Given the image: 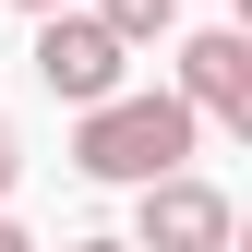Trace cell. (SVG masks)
Segmentation results:
<instances>
[{"label":"cell","mask_w":252,"mask_h":252,"mask_svg":"<svg viewBox=\"0 0 252 252\" xmlns=\"http://www.w3.org/2000/svg\"><path fill=\"white\" fill-rule=\"evenodd\" d=\"M192 144H204V120L180 108L168 84H120V96L72 108V168H84V180H120V192L192 168Z\"/></svg>","instance_id":"1"},{"label":"cell","mask_w":252,"mask_h":252,"mask_svg":"<svg viewBox=\"0 0 252 252\" xmlns=\"http://www.w3.org/2000/svg\"><path fill=\"white\" fill-rule=\"evenodd\" d=\"M168 96L204 120V132H252V36L240 24H192L168 60Z\"/></svg>","instance_id":"2"},{"label":"cell","mask_w":252,"mask_h":252,"mask_svg":"<svg viewBox=\"0 0 252 252\" xmlns=\"http://www.w3.org/2000/svg\"><path fill=\"white\" fill-rule=\"evenodd\" d=\"M228 240H240V204L204 168H168L132 192V252H228Z\"/></svg>","instance_id":"3"},{"label":"cell","mask_w":252,"mask_h":252,"mask_svg":"<svg viewBox=\"0 0 252 252\" xmlns=\"http://www.w3.org/2000/svg\"><path fill=\"white\" fill-rule=\"evenodd\" d=\"M120 60H132V48H120L108 24L84 12V0L36 12V84H48L60 108H96V96H120Z\"/></svg>","instance_id":"4"},{"label":"cell","mask_w":252,"mask_h":252,"mask_svg":"<svg viewBox=\"0 0 252 252\" xmlns=\"http://www.w3.org/2000/svg\"><path fill=\"white\" fill-rule=\"evenodd\" d=\"M84 12H96L120 48H144V36H168V24H180V0H84Z\"/></svg>","instance_id":"5"},{"label":"cell","mask_w":252,"mask_h":252,"mask_svg":"<svg viewBox=\"0 0 252 252\" xmlns=\"http://www.w3.org/2000/svg\"><path fill=\"white\" fill-rule=\"evenodd\" d=\"M12 180H24V132H12V108H0V204H12Z\"/></svg>","instance_id":"6"},{"label":"cell","mask_w":252,"mask_h":252,"mask_svg":"<svg viewBox=\"0 0 252 252\" xmlns=\"http://www.w3.org/2000/svg\"><path fill=\"white\" fill-rule=\"evenodd\" d=\"M60 252H132V240H108V228H84V240H60Z\"/></svg>","instance_id":"7"},{"label":"cell","mask_w":252,"mask_h":252,"mask_svg":"<svg viewBox=\"0 0 252 252\" xmlns=\"http://www.w3.org/2000/svg\"><path fill=\"white\" fill-rule=\"evenodd\" d=\"M0 252H36V240H24V228H12V204H0Z\"/></svg>","instance_id":"8"},{"label":"cell","mask_w":252,"mask_h":252,"mask_svg":"<svg viewBox=\"0 0 252 252\" xmlns=\"http://www.w3.org/2000/svg\"><path fill=\"white\" fill-rule=\"evenodd\" d=\"M12 12H60V0H12Z\"/></svg>","instance_id":"9"}]
</instances>
